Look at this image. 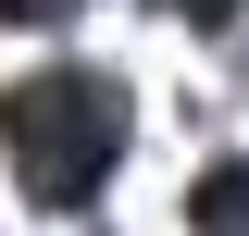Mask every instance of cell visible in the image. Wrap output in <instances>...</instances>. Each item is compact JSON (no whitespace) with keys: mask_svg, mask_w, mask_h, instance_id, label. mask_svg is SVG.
Here are the masks:
<instances>
[{"mask_svg":"<svg viewBox=\"0 0 249 236\" xmlns=\"http://www.w3.org/2000/svg\"><path fill=\"white\" fill-rule=\"evenodd\" d=\"M124 124H137V100L100 62H37L0 87V149H13V186L37 211H88L124 162Z\"/></svg>","mask_w":249,"mask_h":236,"instance_id":"cell-1","label":"cell"},{"mask_svg":"<svg viewBox=\"0 0 249 236\" xmlns=\"http://www.w3.org/2000/svg\"><path fill=\"white\" fill-rule=\"evenodd\" d=\"M162 13H187V25H212V37L237 25V0H162Z\"/></svg>","mask_w":249,"mask_h":236,"instance_id":"cell-2","label":"cell"},{"mask_svg":"<svg viewBox=\"0 0 249 236\" xmlns=\"http://www.w3.org/2000/svg\"><path fill=\"white\" fill-rule=\"evenodd\" d=\"M0 13H13V25H50V13H62V0H0Z\"/></svg>","mask_w":249,"mask_h":236,"instance_id":"cell-3","label":"cell"}]
</instances>
